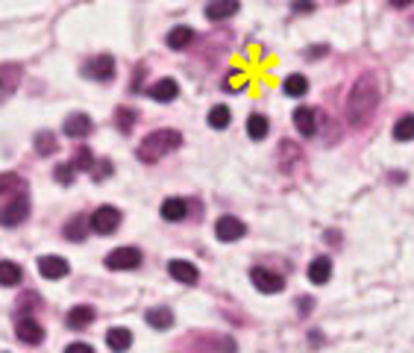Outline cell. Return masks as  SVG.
Returning a JSON list of instances; mask_svg holds the SVG:
<instances>
[{
    "label": "cell",
    "mask_w": 414,
    "mask_h": 353,
    "mask_svg": "<svg viewBox=\"0 0 414 353\" xmlns=\"http://www.w3.org/2000/svg\"><path fill=\"white\" fill-rule=\"evenodd\" d=\"M182 145V135L177 130H156V133H147L144 142L138 145V159L147 162V165H156L162 156H167L171 150H177Z\"/></svg>",
    "instance_id": "7a4b0ae2"
},
{
    "label": "cell",
    "mask_w": 414,
    "mask_h": 353,
    "mask_svg": "<svg viewBox=\"0 0 414 353\" xmlns=\"http://www.w3.org/2000/svg\"><path fill=\"white\" fill-rule=\"evenodd\" d=\"M62 133L68 135V139H85V135L91 133V118H88V115H83V112L68 115V118H65Z\"/></svg>",
    "instance_id": "7c38bea8"
},
{
    "label": "cell",
    "mask_w": 414,
    "mask_h": 353,
    "mask_svg": "<svg viewBox=\"0 0 414 353\" xmlns=\"http://www.w3.org/2000/svg\"><path fill=\"white\" fill-rule=\"evenodd\" d=\"M65 236L71 241H83V236H85V218H83V215H76V218H71L65 224Z\"/></svg>",
    "instance_id": "f1b7e54d"
},
{
    "label": "cell",
    "mask_w": 414,
    "mask_h": 353,
    "mask_svg": "<svg viewBox=\"0 0 414 353\" xmlns=\"http://www.w3.org/2000/svg\"><path fill=\"white\" fill-rule=\"evenodd\" d=\"M15 335L24 342V345H41L44 342V330H41V324L36 318H29V315H24V318H18V324H15Z\"/></svg>",
    "instance_id": "9c48e42d"
},
{
    "label": "cell",
    "mask_w": 414,
    "mask_h": 353,
    "mask_svg": "<svg viewBox=\"0 0 414 353\" xmlns=\"http://www.w3.org/2000/svg\"><path fill=\"white\" fill-rule=\"evenodd\" d=\"M394 139L396 142H411L414 139V115H406L394 124Z\"/></svg>",
    "instance_id": "4316f807"
},
{
    "label": "cell",
    "mask_w": 414,
    "mask_h": 353,
    "mask_svg": "<svg viewBox=\"0 0 414 353\" xmlns=\"http://www.w3.org/2000/svg\"><path fill=\"white\" fill-rule=\"evenodd\" d=\"M106 345H109V350H127L132 345V333L127 327H112L109 333H106Z\"/></svg>",
    "instance_id": "44dd1931"
},
{
    "label": "cell",
    "mask_w": 414,
    "mask_h": 353,
    "mask_svg": "<svg viewBox=\"0 0 414 353\" xmlns=\"http://www.w3.org/2000/svg\"><path fill=\"white\" fill-rule=\"evenodd\" d=\"M411 0H391V6H396V9H403V6H408Z\"/></svg>",
    "instance_id": "74e56055"
},
{
    "label": "cell",
    "mask_w": 414,
    "mask_h": 353,
    "mask_svg": "<svg viewBox=\"0 0 414 353\" xmlns=\"http://www.w3.org/2000/svg\"><path fill=\"white\" fill-rule=\"evenodd\" d=\"M329 277H332V259L329 256H317L309 265V280L317 283V286H324V283H329Z\"/></svg>",
    "instance_id": "ac0fdd59"
},
{
    "label": "cell",
    "mask_w": 414,
    "mask_h": 353,
    "mask_svg": "<svg viewBox=\"0 0 414 353\" xmlns=\"http://www.w3.org/2000/svg\"><path fill=\"white\" fill-rule=\"evenodd\" d=\"M282 91H285L288 98H303L305 91H309V80H305L303 74H291V76H285Z\"/></svg>",
    "instance_id": "603a6c76"
},
{
    "label": "cell",
    "mask_w": 414,
    "mask_h": 353,
    "mask_svg": "<svg viewBox=\"0 0 414 353\" xmlns=\"http://www.w3.org/2000/svg\"><path fill=\"white\" fill-rule=\"evenodd\" d=\"M214 236H218L221 241H238L247 236V224H244L241 218H235V215H221L218 224H214Z\"/></svg>",
    "instance_id": "277c9868"
},
{
    "label": "cell",
    "mask_w": 414,
    "mask_h": 353,
    "mask_svg": "<svg viewBox=\"0 0 414 353\" xmlns=\"http://www.w3.org/2000/svg\"><path fill=\"white\" fill-rule=\"evenodd\" d=\"M85 76H91V80H97V83L112 80V76H115V59H112L109 53L95 56V59H91V62L85 65Z\"/></svg>",
    "instance_id": "ba28073f"
},
{
    "label": "cell",
    "mask_w": 414,
    "mask_h": 353,
    "mask_svg": "<svg viewBox=\"0 0 414 353\" xmlns=\"http://www.w3.org/2000/svg\"><path fill=\"white\" fill-rule=\"evenodd\" d=\"M36 150H39V156H50V153H56L59 150V142H56V135L53 133H39L36 135Z\"/></svg>",
    "instance_id": "484cf974"
},
{
    "label": "cell",
    "mask_w": 414,
    "mask_h": 353,
    "mask_svg": "<svg viewBox=\"0 0 414 353\" xmlns=\"http://www.w3.org/2000/svg\"><path fill=\"white\" fill-rule=\"evenodd\" d=\"M250 280L258 291H265V295H276V291H282L285 288V280L280 277V274H273L268 268H253L250 271Z\"/></svg>",
    "instance_id": "52a82bcc"
},
{
    "label": "cell",
    "mask_w": 414,
    "mask_h": 353,
    "mask_svg": "<svg viewBox=\"0 0 414 353\" xmlns=\"http://www.w3.org/2000/svg\"><path fill=\"white\" fill-rule=\"evenodd\" d=\"M27 215H29V201L24 194H18L12 204H6L4 209H0V224L4 227H18L27 221Z\"/></svg>",
    "instance_id": "8992f818"
},
{
    "label": "cell",
    "mask_w": 414,
    "mask_h": 353,
    "mask_svg": "<svg viewBox=\"0 0 414 353\" xmlns=\"http://www.w3.org/2000/svg\"><path fill=\"white\" fill-rule=\"evenodd\" d=\"M18 80H21V68L18 65H0V98L12 95Z\"/></svg>",
    "instance_id": "d6986e66"
},
{
    "label": "cell",
    "mask_w": 414,
    "mask_h": 353,
    "mask_svg": "<svg viewBox=\"0 0 414 353\" xmlns=\"http://www.w3.org/2000/svg\"><path fill=\"white\" fill-rule=\"evenodd\" d=\"M326 239H329L332 244H338V233H335V229H329V233H326Z\"/></svg>",
    "instance_id": "f35d334b"
},
{
    "label": "cell",
    "mask_w": 414,
    "mask_h": 353,
    "mask_svg": "<svg viewBox=\"0 0 414 353\" xmlns=\"http://www.w3.org/2000/svg\"><path fill=\"white\" fill-rule=\"evenodd\" d=\"M229 121H233V115H229L226 106H212V112H209V124L214 130H226L229 127Z\"/></svg>",
    "instance_id": "83f0119b"
},
{
    "label": "cell",
    "mask_w": 414,
    "mask_h": 353,
    "mask_svg": "<svg viewBox=\"0 0 414 353\" xmlns=\"http://www.w3.org/2000/svg\"><path fill=\"white\" fill-rule=\"evenodd\" d=\"M68 350H71V353H74V350H85V353H91L95 347H91V345H85V342H74V345H68Z\"/></svg>",
    "instance_id": "d590c367"
},
{
    "label": "cell",
    "mask_w": 414,
    "mask_h": 353,
    "mask_svg": "<svg viewBox=\"0 0 414 353\" xmlns=\"http://www.w3.org/2000/svg\"><path fill=\"white\" fill-rule=\"evenodd\" d=\"M74 177H76V168H74V162L56 165V171H53V180H56V182H62V186H71V182H74Z\"/></svg>",
    "instance_id": "4dcf8cb0"
},
{
    "label": "cell",
    "mask_w": 414,
    "mask_h": 353,
    "mask_svg": "<svg viewBox=\"0 0 414 353\" xmlns=\"http://www.w3.org/2000/svg\"><path fill=\"white\" fill-rule=\"evenodd\" d=\"M294 127L300 130V135H315L317 133V112L315 109H309V106H300V109L294 112Z\"/></svg>",
    "instance_id": "9a60e30c"
},
{
    "label": "cell",
    "mask_w": 414,
    "mask_h": 353,
    "mask_svg": "<svg viewBox=\"0 0 414 353\" xmlns=\"http://www.w3.org/2000/svg\"><path fill=\"white\" fill-rule=\"evenodd\" d=\"M112 171H115L112 162H109V159H100V162H97V168H91V177H95V180H106Z\"/></svg>",
    "instance_id": "d6a6232c"
},
{
    "label": "cell",
    "mask_w": 414,
    "mask_h": 353,
    "mask_svg": "<svg viewBox=\"0 0 414 353\" xmlns=\"http://www.w3.org/2000/svg\"><path fill=\"white\" fill-rule=\"evenodd\" d=\"M118 224H120V212H118L115 206H100L97 212H91V221H88V227L95 229L97 236H109V233H115Z\"/></svg>",
    "instance_id": "3957f363"
},
{
    "label": "cell",
    "mask_w": 414,
    "mask_h": 353,
    "mask_svg": "<svg viewBox=\"0 0 414 353\" xmlns=\"http://www.w3.org/2000/svg\"><path fill=\"white\" fill-rule=\"evenodd\" d=\"M268 130H270V124H268L265 115H250L247 118V135H250L253 142H262L265 135H268Z\"/></svg>",
    "instance_id": "d4e9b609"
},
{
    "label": "cell",
    "mask_w": 414,
    "mask_h": 353,
    "mask_svg": "<svg viewBox=\"0 0 414 353\" xmlns=\"http://www.w3.org/2000/svg\"><path fill=\"white\" fill-rule=\"evenodd\" d=\"M12 186H24V180H21V177H15V174H4V177H0V194L15 192Z\"/></svg>",
    "instance_id": "836d02e7"
},
{
    "label": "cell",
    "mask_w": 414,
    "mask_h": 353,
    "mask_svg": "<svg viewBox=\"0 0 414 353\" xmlns=\"http://www.w3.org/2000/svg\"><path fill=\"white\" fill-rule=\"evenodd\" d=\"M147 95H150L153 100H159V103H171V100L179 95V86H177V80H171V76H165V80L153 83V86L147 88Z\"/></svg>",
    "instance_id": "4fadbf2b"
},
{
    "label": "cell",
    "mask_w": 414,
    "mask_h": 353,
    "mask_svg": "<svg viewBox=\"0 0 414 353\" xmlns=\"http://www.w3.org/2000/svg\"><path fill=\"white\" fill-rule=\"evenodd\" d=\"M138 265H142V251L138 248H118L106 256V268L112 271H132Z\"/></svg>",
    "instance_id": "5b68a950"
},
{
    "label": "cell",
    "mask_w": 414,
    "mask_h": 353,
    "mask_svg": "<svg viewBox=\"0 0 414 353\" xmlns=\"http://www.w3.org/2000/svg\"><path fill=\"white\" fill-rule=\"evenodd\" d=\"M238 12V0H209L206 4V18L209 21H223L229 15Z\"/></svg>",
    "instance_id": "2e32d148"
},
{
    "label": "cell",
    "mask_w": 414,
    "mask_h": 353,
    "mask_svg": "<svg viewBox=\"0 0 414 353\" xmlns=\"http://www.w3.org/2000/svg\"><path fill=\"white\" fill-rule=\"evenodd\" d=\"M21 283V265L9 262V259H0V286H18Z\"/></svg>",
    "instance_id": "cb8c5ba5"
},
{
    "label": "cell",
    "mask_w": 414,
    "mask_h": 353,
    "mask_svg": "<svg viewBox=\"0 0 414 353\" xmlns=\"http://www.w3.org/2000/svg\"><path fill=\"white\" fill-rule=\"evenodd\" d=\"M312 9H315L312 0H294V12H312Z\"/></svg>",
    "instance_id": "e575fe53"
},
{
    "label": "cell",
    "mask_w": 414,
    "mask_h": 353,
    "mask_svg": "<svg viewBox=\"0 0 414 353\" xmlns=\"http://www.w3.org/2000/svg\"><path fill=\"white\" fill-rule=\"evenodd\" d=\"M91 321H95V309H91V306H85V303L71 306L68 315H65V324H68L71 330H85Z\"/></svg>",
    "instance_id": "5bb4252c"
},
{
    "label": "cell",
    "mask_w": 414,
    "mask_h": 353,
    "mask_svg": "<svg viewBox=\"0 0 414 353\" xmlns=\"http://www.w3.org/2000/svg\"><path fill=\"white\" fill-rule=\"evenodd\" d=\"M144 321L150 327H156V330H171L174 327V312L167 309V306H156V309H150L144 315Z\"/></svg>",
    "instance_id": "ffe728a7"
},
{
    "label": "cell",
    "mask_w": 414,
    "mask_h": 353,
    "mask_svg": "<svg viewBox=\"0 0 414 353\" xmlns=\"http://www.w3.org/2000/svg\"><path fill=\"white\" fill-rule=\"evenodd\" d=\"M68 271L71 268H68V262H65L62 256H53L50 253V256H41L39 259V274H41L44 280H62Z\"/></svg>",
    "instance_id": "30bf717a"
},
{
    "label": "cell",
    "mask_w": 414,
    "mask_h": 353,
    "mask_svg": "<svg viewBox=\"0 0 414 353\" xmlns=\"http://www.w3.org/2000/svg\"><path fill=\"white\" fill-rule=\"evenodd\" d=\"M379 106V86H376V76L373 74H361L356 83H352L350 95H347V121L352 127H361L367 118H371L376 112Z\"/></svg>",
    "instance_id": "6da1fadb"
},
{
    "label": "cell",
    "mask_w": 414,
    "mask_h": 353,
    "mask_svg": "<svg viewBox=\"0 0 414 353\" xmlns=\"http://www.w3.org/2000/svg\"><path fill=\"white\" fill-rule=\"evenodd\" d=\"M97 162H95V156H91V150L88 147H80L76 150V156H74V168L76 171H91Z\"/></svg>",
    "instance_id": "f546056e"
},
{
    "label": "cell",
    "mask_w": 414,
    "mask_h": 353,
    "mask_svg": "<svg viewBox=\"0 0 414 353\" xmlns=\"http://www.w3.org/2000/svg\"><path fill=\"white\" fill-rule=\"evenodd\" d=\"M188 215V204L182 201V197H167L162 204V218L165 221H186Z\"/></svg>",
    "instance_id": "e0dca14e"
},
{
    "label": "cell",
    "mask_w": 414,
    "mask_h": 353,
    "mask_svg": "<svg viewBox=\"0 0 414 353\" xmlns=\"http://www.w3.org/2000/svg\"><path fill=\"white\" fill-rule=\"evenodd\" d=\"M191 41H194L191 27H174L171 33H167V48H174V51H186Z\"/></svg>",
    "instance_id": "7402d4cb"
},
{
    "label": "cell",
    "mask_w": 414,
    "mask_h": 353,
    "mask_svg": "<svg viewBox=\"0 0 414 353\" xmlns=\"http://www.w3.org/2000/svg\"><path fill=\"white\" fill-rule=\"evenodd\" d=\"M167 274H171V277H174L177 283H182V286H194L197 277H200L197 265L186 262V259H171V265H167Z\"/></svg>",
    "instance_id": "8fae6325"
},
{
    "label": "cell",
    "mask_w": 414,
    "mask_h": 353,
    "mask_svg": "<svg viewBox=\"0 0 414 353\" xmlns=\"http://www.w3.org/2000/svg\"><path fill=\"white\" fill-rule=\"evenodd\" d=\"M312 312V298H303L300 300V315H309Z\"/></svg>",
    "instance_id": "8d00e7d4"
},
{
    "label": "cell",
    "mask_w": 414,
    "mask_h": 353,
    "mask_svg": "<svg viewBox=\"0 0 414 353\" xmlns=\"http://www.w3.org/2000/svg\"><path fill=\"white\" fill-rule=\"evenodd\" d=\"M115 115H118V130H120V133H130L132 124H135V112L127 109V106H120V109H118Z\"/></svg>",
    "instance_id": "1f68e13d"
}]
</instances>
